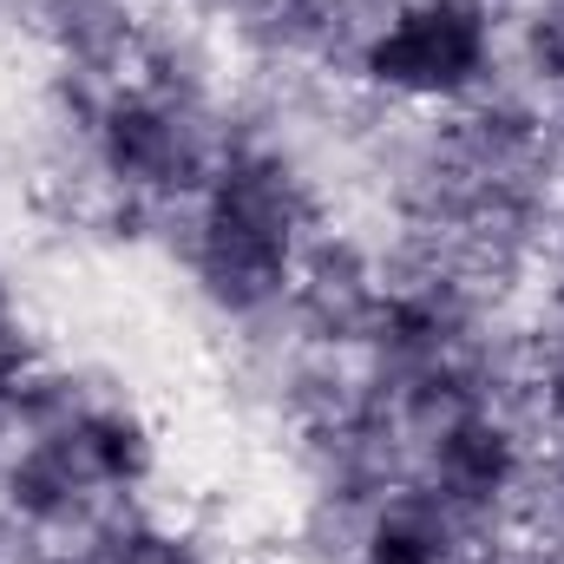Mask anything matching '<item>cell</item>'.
I'll list each match as a JSON object with an SVG mask.
<instances>
[{
  "label": "cell",
  "instance_id": "obj_1",
  "mask_svg": "<svg viewBox=\"0 0 564 564\" xmlns=\"http://www.w3.org/2000/svg\"><path fill=\"white\" fill-rule=\"evenodd\" d=\"M355 73L401 106H473L499 73L492 0H401L355 46Z\"/></svg>",
  "mask_w": 564,
  "mask_h": 564
},
{
  "label": "cell",
  "instance_id": "obj_2",
  "mask_svg": "<svg viewBox=\"0 0 564 564\" xmlns=\"http://www.w3.org/2000/svg\"><path fill=\"white\" fill-rule=\"evenodd\" d=\"M66 426H73V446L86 453V466H93V479L106 492H132V486L151 479L158 440L132 408H79Z\"/></svg>",
  "mask_w": 564,
  "mask_h": 564
},
{
  "label": "cell",
  "instance_id": "obj_3",
  "mask_svg": "<svg viewBox=\"0 0 564 564\" xmlns=\"http://www.w3.org/2000/svg\"><path fill=\"white\" fill-rule=\"evenodd\" d=\"M519 59L539 86L564 93V0H532L519 20Z\"/></svg>",
  "mask_w": 564,
  "mask_h": 564
}]
</instances>
